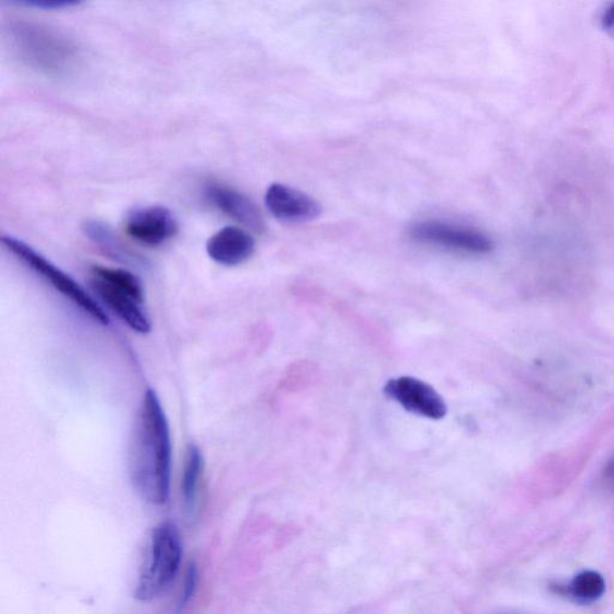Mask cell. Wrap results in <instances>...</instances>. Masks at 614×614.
<instances>
[{
    "mask_svg": "<svg viewBox=\"0 0 614 614\" xmlns=\"http://www.w3.org/2000/svg\"><path fill=\"white\" fill-rule=\"evenodd\" d=\"M130 477L136 491L154 506H165L172 476V440L164 407L148 389L133 427L129 455Z\"/></svg>",
    "mask_w": 614,
    "mask_h": 614,
    "instance_id": "cell-1",
    "label": "cell"
},
{
    "mask_svg": "<svg viewBox=\"0 0 614 614\" xmlns=\"http://www.w3.org/2000/svg\"><path fill=\"white\" fill-rule=\"evenodd\" d=\"M11 51L22 65L49 78H66L82 62L78 44L65 33L38 22L11 21L7 27Z\"/></svg>",
    "mask_w": 614,
    "mask_h": 614,
    "instance_id": "cell-2",
    "label": "cell"
},
{
    "mask_svg": "<svg viewBox=\"0 0 614 614\" xmlns=\"http://www.w3.org/2000/svg\"><path fill=\"white\" fill-rule=\"evenodd\" d=\"M183 560V541L174 522L158 523L148 543L146 559L136 585L135 597L148 602L172 585Z\"/></svg>",
    "mask_w": 614,
    "mask_h": 614,
    "instance_id": "cell-3",
    "label": "cell"
},
{
    "mask_svg": "<svg viewBox=\"0 0 614 614\" xmlns=\"http://www.w3.org/2000/svg\"><path fill=\"white\" fill-rule=\"evenodd\" d=\"M90 272V286L102 303L133 332L150 333L152 324L143 307L144 291L141 280L124 269L94 266Z\"/></svg>",
    "mask_w": 614,
    "mask_h": 614,
    "instance_id": "cell-4",
    "label": "cell"
},
{
    "mask_svg": "<svg viewBox=\"0 0 614 614\" xmlns=\"http://www.w3.org/2000/svg\"><path fill=\"white\" fill-rule=\"evenodd\" d=\"M3 245L8 252L13 254L26 267L36 272L51 286L69 299L79 310H82L92 320L102 325L108 324V316L102 306L90 295L77 281L67 276L59 267H55L48 258L37 253L28 244L14 236L4 235Z\"/></svg>",
    "mask_w": 614,
    "mask_h": 614,
    "instance_id": "cell-5",
    "label": "cell"
},
{
    "mask_svg": "<svg viewBox=\"0 0 614 614\" xmlns=\"http://www.w3.org/2000/svg\"><path fill=\"white\" fill-rule=\"evenodd\" d=\"M411 236L419 243L471 255H486L494 250L491 239L481 231L438 220L415 223Z\"/></svg>",
    "mask_w": 614,
    "mask_h": 614,
    "instance_id": "cell-6",
    "label": "cell"
},
{
    "mask_svg": "<svg viewBox=\"0 0 614 614\" xmlns=\"http://www.w3.org/2000/svg\"><path fill=\"white\" fill-rule=\"evenodd\" d=\"M384 392L408 412L434 420L447 415V405L443 397L431 385L418 379H394L386 383Z\"/></svg>",
    "mask_w": 614,
    "mask_h": 614,
    "instance_id": "cell-7",
    "label": "cell"
},
{
    "mask_svg": "<svg viewBox=\"0 0 614 614\" xmlns=\"http://www.w3.org/2000/svg\"><path fill=\"white\" fill-rule=\"evenodd\" d=\"M125 230L133 241L148 245H163L178 232V221L172 212L163 206L142 207L132 210L125 220Z\"/></svg>",
    "mask_w": 614,
    "mask_h": 614,
    "instance_id": "cell-8",
    "label": "cell"
},
{
    "mask_svg": "<svg viewBox=\"0 0 614 614\" xmlns=\"http://www.w3.org/2000/svg\"><path fill=\"white\" fill-rule=\"evenodd\" d=\"M265 201L270 214L282 222H310L320 218L322 214L320 203L287 186L271 184L266 192Z\"/></svg>",
    "mask_w": 614,
    "mask_h": 614,
    "instance_id": "cell-9",
    "label": "cell"
},
{
    "mask_svg": "<svg viewBox=\"0 0 614 614\" xmlns=\"http://www.w3.org/2000/svg\"><path fill=\"white\" fill-rule=\"evenodd\" d=\"M206 196L213 206L236 222L246 226L247 229L258 233L266 230L264 216L256 204L244 193L229 187L209 184L206 188Z\"/></svg>",
    "mask_w": 614,
    "mask_h": 614,
    "instance_id": "cell-10",
    "label": "cell"
},
{
    "mask_svg": "<svg viewBox=\"0 0 614 614\" xmlns=\"http://www.w3.org/2000/svg\"><path fill=\"white\" fill-rule=\"evenodd\" d=\"M256 243L252 234L227 226L209 238L207 243L208 256L223 267H236L245 264L255 253Z\"/></svg>",
    "mask_w": 614,
    "mask_h": 614,
    "instance_id": "cell-11",
    "label": "cell"
},
{
    "mask_svg": "<svg viewBox=\"0 0 614 614\" xmlns=\"http://www.w3.org/2000/svg\"><path fill=\"white\" fill-rule=\"evenodd\" d=\"M203 475V453L197 446L191 445L187 450L183 475H181V498L189 515L195 514L199 508Z\"/></svg>",
    "mask_w": 614,
    "mask_h": 614,
    "instance_id": "cell-12",
    "label": "cell"
},
{
    "mask_svg": "<svg viewBox=\"0 0 614 614\" xmlns=\"http://www.w3.org/2000/svg\"><path fill=\"white\" fill-rule=\"evenodd\" d=\"M84 232L90 241L104 250L108 256L121 261V264L130 266L143 265L142 258L133 254L129 247L125 246L108 225L97 220H89L84 223Z\"/></svg>",
    "mask_w": 614,
    "mask_h": 614,
    "instance_id": "cell-13",
    "label": "cell"
},
{
    "mask_svg": "<svg viewBox=\"0 0 614 614\" xmlns=\"http://www.w3.org/2000/svg\"><path fill=\"white\" fill-rule=\"evenodd\" d=\"M560 591L571 597L578 604H593L605 594L606 583L604 576L598 572L587 571L577 574L566 586H559Z\"/></svg>",
    "mask_w": 614,
    "mask_h": 614,
    "instance_id": "cell-14",
    "label": "cell"
},
{
    "mask_svg": "<svg viewBox=\"0 0 614 614\" xmlns=\"http://www.w3.org/2000/svg\"><path fill=\"white\" fill-rule=\"evenodd\" d=\"M199 567L195 563H190L183 583V588H181L180 599H179V610H184L191 599L195 597L199 588Z\"/></svg>",
    "mask_w": 614,
    "mask_h": 614,
    "instance_id": "cell-15",
    "label": "cell"
},
{
    "mask_svg": "<svg viewBox=\"0 0 614 614\" xmlns=\"http://www.w3.org/2000/svg\"><path fill=\"white\" fill-rule=\"evenodd\" d=\"M17 4L42 10H63L77 7L79 3L69 2V0H25V2H18Z\"/></svg>",
    "mask_w": 614,
    "mask_h": 614,
    "instance_id": "cell-16",
    "label": "cell"
},
{
    "mask_svg": "<svg viewBox=\"0 0 614 614\" xmlns=\"http://www.w3.org/2000/svg\"><path fill=\"white\" fill-rule=\"evenodd\" d=\"M601 27L607 31H614V3L611 4L601 16Z\"/></svg>",
    "mask_w": 614,
    "mask_h": 614,
    "instance_id": "cell-17",
    "label": "cell"
}]
</instances>
